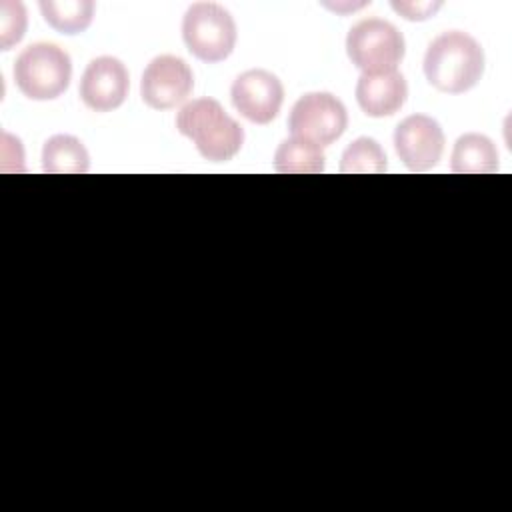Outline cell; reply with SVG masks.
Wrapping results in <instances>:
<instances>
[{"mask_svg": "<svg viewBox=\"0 0 512 512\" xmlns=\"http://www.w3.org/2000/svg\"><path fill=\"white\" fill-rule=\"evenodd\" d=\"M482 72L484 50L466 32H444L434 38L426 50L424 74L440 92L462 94L478 84Z\"/></svg>", "mask_w": 512, "mask_h": 512, "instance_id": "6da1fadb", "label": "cell"}, {"mask_svg": "<svg viewBox=\"0 0 512 512\" xmlns=\"http://www.w3.org/2000/svg\"><path fill=\"white\" fill-rule=\"evenodd\" d=\"M176 128L210 162L232 160L244 144L242 126L214 98H198L184 104L176 116Z\"/></svg>", "mask_w": 512, "mask_h": 512, "instance_id": "7a4b0ae2", "label": "cell"}, {"mask_svg": "<svg viewBox=\"0 0 512 512\" xmlns=\"http://www.w3.org/2000/svg\"><path fill=\"white\" fill-rule=\"evenodd\" d=\"M70 56L52 42L26 46L14 62V80L18 90L30 100H54L70 84Z\"/></svg>", "mask_w": 512, "mask_h": 512, "instance_id": "3957f363", "label": "cell"}, {"mask_svg": "<svg viewBox=\"0 0 512 512\" xmlns=\"http://www.w3.org/2000/svg\"><path fill=\"white\" fill-rule=\"evenodd\" d=\"M186 48L202 62L226 60L236 46V24L226 8L214 2L192 4L182 20Z\"/></svg>", "mask_w": 512, "mask_h": 512, "instance_id": "277c9868", "label": "cell"}, {"mask_svg": "<svg viewBox=\"0 0 512 512\" xmlns=\"http://www.w3.org/2000/svg\"><path fill=\"white\" fill-rule=\"evenodd\" d=\"M346 52L362 74L394 72L404 58V38L394 24L380 18H366L350 28Z\"/></svg>", "mask_w": 512, "mask_h": 512, "instance_id": "5b68a950", "label": "cell"}, {"mask_svg": "<svg viewBox=\"0 0 512 512\" xmlns=\"http://www.w3.org/2000/svg\"><path fill=\"white\" fill-rule=\"evenodd\" d=\"M348 124L344 104L328 92L304 94L290 112L288 128L292 138H300L318 148L338 140Z\"/></svg>", "mask_w": 512, "mask_h": 512, "instance_id": "8992f818", "label": "cell"}, {"mask_svg": "<svg viewBox=\"0 0 512 512\" xmlns=\"http://www.w3.org/2000/svg\"><path fill=\"white\" fill-rule=\"evenodd\" d=\"M194 88L190 66L178 56H156L144 70L140 82L142 100L154 110H168L182 104Z\"/></svg>", "mask_w": 512, "mask_h": 512, "instance_id": "52a82bcc", "label": "cell"}, {"mask_svg": "<svg viewBox=\"0 0 512 512\" xmlns=\"http://www.w3.org/2000/svg\"><path fill=\"white\" fill-rule=\"evenodd\" d=\"M394 148L408 170L424 172L442 158L444 132L434 118L412 114L396 126Z\"/></svg>", "mask_w": 512, "mask_h": 512, "instance_id": "ba28073f", "label": "cell"}, {"mask_svg": "<svg viewBox=\"0 0 512 512\" xmlns=\"http://www.w3.org/2000/svg\"><path fill=\"white\" fill-rule=\"evenodd\" d=\"M234 108L254 124H268L280 112L284 100L282 82L268 70L242 72L230 90Z\"/></svg>", "mask_w": 512, "mask_h": 512, "instance_id": "9c48e42d", "label": "cell"}, {"mask_svg": "<svg viewBox=\"0 0 512 512\" xmlns=\"http://www.w3.org/2000/svg\"><path fill=\"white\" fill-rule=\"evenodd\" d=\"M128 70L114 56L94 58L80 80L82 102L96 112L116 110L128 96Z\"/></svg>", "mask_w": 512, "mask_h": 512, "instance_id": "30bf717a", "label": "cell"}, {"mask_svg": "<svg viewBox=\"0 0 512 512\" xmlns=\"http://www.w3.org/2000/svg\"><path fill=\"white\" fill-rule=\"evenodd\" d=\"M406 96L408 86L398 70L384 74H362L356 84V100L364 114L372 118L396 114L406 102Z\"/></svg>", "mask_w": 512, "mask_h": 512, "instance_id": "8fae6325", "label": "cell"}, {"mask_svg": "<svg viewBox=\"0 0 512 512\" xmlns=\"http://www.w3.org/2000/svg\"><path fill=\"white\" fill-rule=\"evenodd\" d=\"M498 170V150L484 134H464L452 150V172L456 174H492Z\"/></svg>", "mask_w": 512, "mask_h": 512, "instance_id": "7c38bea8", "label": "cell"}, {"mask_svg": "<svg viewBox=\"0 0 512 512\" xmlns=\"http://www.w3.org/2000/svg\"><path fill=\"white\" fill-rule=\"evenodd\" d=\"M42 168L48 174H84L90 168V156L78 138L56 134L44 142Z\"/></svg>", "mask_w": 512, "mask_h": 512, "instance_id": "4fadbf2b", "label": "cell"}, {"mask_svg": "<svg viewBox=\"0 0 512 512\" xmlns=\"http://www.w3.org/2000/svg\"><path fill=\"white\" fill-rule=\"evenodd\" d=\"M40 12L48 26L62 34H80L84 32L94 16L92 0H42Z\"/></svg>", "mask_w": 512, "mask_h": 512, "instance_id": "5bb4252c", "label": "cell"}, {"mask_svg": "<svg viewBox=\"0 0 512 512\" xmlns=\"http://www.w3.org/2000/svg\"><path fill=\"white\" fill-rule=\"evenodd\" d=\"M274 168L282 174H318L324 170V152L300 138H288L276 148Z\"/></svg>", "mask_w": 512, "mask_h": 512, "instance_id": "9a60e30c", "label": "cell"}, {"mask_svg": "<svg viewBox=\"0 0 512 512\" xmlns=\"http://www.w3.org/2000/svg\"><path fill=\"white\" fill-rule=\"evenodd\" d=\"M386 170V156L374 138H356L342 154L340 172L344 174H380Z\"/></svg>", "mask_w": 512, "mask_h": 512, "instance_id": "2e32d148", "label": "cell"}, {"mask_svg": "<svg viewBox=\"0 0 512 512\" xmlns=\"http://www.w3.org/2000/svg\"><path fill=\"white\" fill-rule=\"evenodd\" d=\"M26 8L22 2L2 0L0 2V48L10 50L18 44L26 32Z\"/></svg>", "mask_w": 512, "mask_h": 512, "instance_id": "e0dca14e", "label": "cell"}, {"mask_svg": "<svg viewBox=\"0 0 512 512\" xmlns=\"http://www.w3.org/2000/svg\"><path fill=\"white\" fill-rule=\"evenodd\" d=\"M442 6V2H392V8L404 16L406 20L412 22H422L428 20L430 16H434L438 12V8Z\"/></svg>", "mask_w": 512, "mask_h": 512, "instance_id": "ac0fdd59", "label": "cell"}]
</instances>
